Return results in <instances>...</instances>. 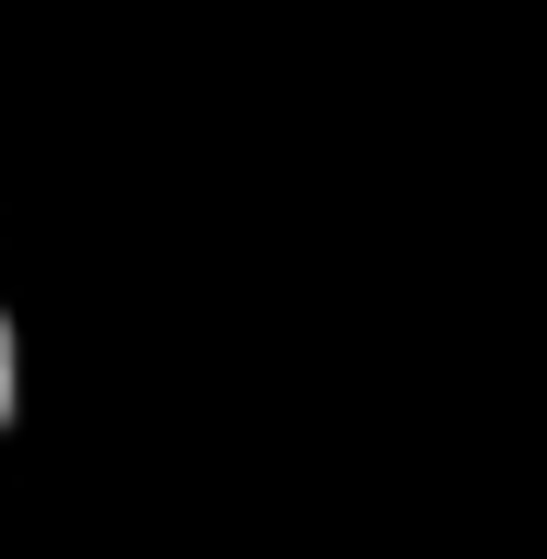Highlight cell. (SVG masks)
<instances>
[{
    "label": "cell",
    "mask_w": 547,
    "mask_h": 559,
    "mask_svg": "<svg viewBox=\"0 0 547 559\" xmlns=\"http://www.w3.org/2000/svg\"><path fill=\"white\" fill-rule=\"evenodd\" d=\"M12 417H24V334H12V298H0V441H12Z\"/></svg>",
    "instance_id": "obj_1"
}]
</instances>
